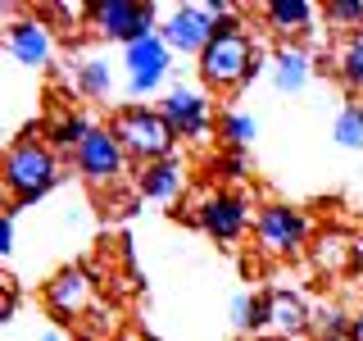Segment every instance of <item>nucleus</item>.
<instances>
[{
    "mask_svg": "<svg viewBox=\"0 0 363 341\" xmlns=\"http://www.w3.org/2000/svg\"><path fill=\"white\" fill-rule=\"evenodd\" d=\"M60 178H64L60 155H55V146H45L37 132H23L5 151V164H0V182H5V196H9L14 210L37 205Z\"/></svg>",
    "mask_w": 363,
    "mask_h": 341,
    "instance_id": "1",
    "label": "nucleus"
},
{
    "mask_svg": "<svg viewBox=\"0 0 363 341\" xmlns=\"http://www.w3.org/2000/svg\"><path fill=\"white\" fill-rule=\"evenodd\" d=\"M113 136L123 141L128 159H136L141 168L159 164V159H173V146H177V132L164 119V109H145V105H128L113 114Z\"/></svg>",
    "mask_w": 363,
    "mask_h": 341,
    "instance_id": "2",
    "label": "nucleus"
},
{
    "mask_svg": "<svg viewBox=\"0 0 363 341\" xmlns=\"http://www.w3.org/2000/svg\"><path fill=\"white\" fill-rule=\"evenodd\" d=\"M255 55H259V45L245 32L241 37H213L209 50L200 55V77L213 91H236L241 82L255 77Z\"/></svg>",
    "mask_w": 363,
    "mask_h": 341,
    "instance_id": "3",
    "label": "nucleus"
},
{
    "mask_svg": "<svg viewBox=\"0 0 363 341\" xmlns=\"http://www.w3.org/2000/svg\"><path fill=\"white\" fill-rule=\"evenodd\" d=\"M73 168L91 187H113V182L128 173V151L113 136V128H91V136L73 151Z\"/></svg>",
    "mask_w": 363,
    "mask_h": 341,
    "instance_id": "4",
    "label": "nucleus"
},
{
    "mask_svg": "<svg viewBox=\"0 0 363 341\" xmlns=\"http://www.w3.org/2000/svg\"><path fill=\"white\" fill-rule=\"evenodd\" d=\"M91 28L105 41H123V45L159 32L155 28V5H141V0H96V5H91Z\"/></svg>",
    "mask_w": 363,
    "mask_h": 341,
    "instance_id": "5",
    "label": "nucleus"
},
{
    "mask_svg": "<svg viewBox=\"0 0 363 341\" xmlns=\"http://www.w3.org/2000/svg\"><path fill=\"white\" fill-rule=\"evenodd\" d=\"M255 242L272 259L295 255V250L309 242V214L295 210V205H268V210H259V219H255Z\"/></svg>",
    "mask_w": 363,
    "mask_h": 341,
    "instance_id": "6",
    "label": "nucleus"
},
{
    "mask_svg": "<svg viewBox=\"0 0 363 341\" xmlns=\"http://www.w3.org/2000/svg\"><path fill=\"white\" fill-rule=\"evenodd\" d=\"M123 64H128V91L132 96H150L168 77V68H173V50H168V41L159 32H150V37L123 45Z\"/></svg>",
    "mask_w": 363,
    "mask_h": 341,
    "instance_id": "7",
    "label": "nucleus"
},
{
    "mask_svg": "<svg viewBox=\"0 0 363 341\" xmlns=\"http://www.w3.org/2000/svg\"><path fill=\"white\" fill-rule=\"evenodd\" d=\"M191 219L204 237H213V242H236V237L250 227V200L236 196V191H209L196 210H191Z\"/></svg>",
    "mask_w": 363,
    "mask_h": 341,
    "instance_id": "8",
    "label": "nucleus"
},
{
    "mask_svg": "<svg viewBox=\"0 0 363 341\" xmlns=\"http://www.w3.org/2000/svg\"><path fill=\"white\" fill-rule=\"evenodd\" d=\"M159 37L177 55H204L213 41V9L209 5H173L159 23Z\"/></svg>",
    "mask_w": 363,
    "mask_h": 341,
    "instance_id": "9",
    "label": "nucleus"
},
{
    "mask_svg": "<svg viewBox=\"0 0 363 341\" xmlns=\"http://www.w3.org/2000/svg\"><path fill=\"white\" fill-rule=\"evenodd\" d=\"M45 305L60 318H82L96 310V282L86 269H60L45 282Z\"/></svg>",
    "mask_w": 363,
    "mask_h": 341,
    "instance_id": "10",
    "label": "nucleus"
},
{
    "mask_svg": "<svg viewBox=\"0 0 363 341\" xmlns=\"http://www.w3.org/2000/svg\"><path fill=\"white\" fill-rule=\"evenodd\" d=\"M5 50L14 55L18 64L28 68H45L55 60V37H50V23H45L41 14L37 18H14L5 28Z\"/></svg>",
    "mask_w": 363,
    "mask_h": 341,
    "instance_id": "11",
    "label": "nucleus"
},
{
    "mask_svg": "<svg viewBox=\"0 0 363 341\" xmlns=\"http://www.w3.org/2000/svg\"><path fill=\"white\" fill-rule=\"evenodd\" d=\"M164 119L173 123V132L177 136H191V141H204L209 136V100L200 96V91H191V87H173L168 91V100H164Z\"/></svg>",
    "mask_w": 363,
    "mask_h": 341,
    "instance_id": "12",
    "label": "nucleus"
},
{
    "mask_svg": "<svg viewBox=\"0 0 363 341\" xmlns=\"http://www.w3.org/2000/svg\"><path fill=\"white\" fill-rule=\"evenodd\" d=\"M268 68H272V87L277 91H304V82H309V73H313V60H309V50L304 45H277V50L268 55Z\"/></svg>",
    "mask_w": 363,
    "mask_h": 341,
    "instance_id": "13",
    "label": "nucleus"
},
{
    "mask_svg": "<svg viewBox=\"0 0 363 341\" xmlns=\"http://www.w3.org/2000/svg\"><path fill=\"white\" fill-rule=\"evenodd\" d=\"M309 323H313V314L295 291H272L268 296V328L277 337H300Z\"/></svg>",
    "mask_w": 363,
    "mask_h": 341,
    "instance_id": "14",
    "label": "nucleus"
},
{
    "mask_svg": "<svg viewBox=\"0 0 363 341\" xmlns=\"http://www.w3.org/2000/svg\"><path fill=\"white\" fill-rule=\"evenodd\" d=\"M182 187H186V178H182L177 159H159V164H145L141 173H136V191H141L145 200H173Z\"/></svg>",
    "mask_w": 363,
    "mask_h": 341,
    "instance_id": "15",
    "label": "nucleus"
},
{
    "mask_svg": "<svg viewBox=\"0 0 363 341\" xmlns=\"http://www.w3.org/2000/svg\"><path fill=\"white\" fill-rule=\"evenodd\" d=\"M313 14L318 9L309 5V0H272V5H264L268 28L281 32V37H304V32L313 28Z\"/></svg>",
    "mask_w": 363,
    "mask_h": 341,
    "instance_id": "16",
    "label": "nucleus"
},
{
    "mask_svg": "<svg viewBox=\"0 0 363 341\" xmlns=\"http://www.w3.org/2000/svg\"><path fill=\"white\" fill-rule=\"evenodd\" d=\"M86 136H91V123L77 109H60L50 123H45V146H55V151H68V155H73Z\"/></svg>",
    "mask_w": 363,
    "mask_h": 341,
    "instance_id": "17",
    "label": "nucleus"
},
{
    "mask_svg": "<svg viewBox=\"0 0 363 341\" xmlns=\"http://www.w3.org/2000/svg\"><path fill=\"white\" fill-rule=\"evenodd\" d=\"M350 259H354V242H350L345 232H318V242H313V264L318 269L336 273V269H345Z\"/></svg>",
    "mask_w": 363,
    "mask_h": 341,
    "instance_id": "18",
    "label": "nucleus"
},
{
    "mask_svg": "<svg viewBox=\"0 0 363 341\" xmlns=\"http://www.w3.org/2000/svg\"><path fill=\"white\" fill-rule=\"evenodd\" d=\"M73 87L82 91V96H91V100H105L109 91H113L109 64H105V60H82V64H73Z\"/></svg>",
    "mask_w": 363,
    "mask_h": 341,
    "instance_id": "19",
    "label": "nucleus"
},
{
    "mask_svg": "<svg viewBox=\"0 0 363 341\" xmlns=\"http://www.w3.org/2000/svg\"><path fill=\"white\" fill-rule=\"evenodd\" d=\"M336 73L350 91H363V32H350L336 55Z\"/></svg>",
    "mask_w": 363,
    "mask_h": 341,
    "instance_id": "20",
    "label": "nucleus"
},
{
    "mask_svg": "<svg viewBox=\"0 0 363 341\" xmlns=\"http://www.w3.org/2000/svg\"><path fill=\"white\" fill-rule=\"evenodd\" d=\"M218 132H223V141L232 146V151H245V146L259 136V119H255V114H241V109H227Z\"/></svg>",
    "mask_w": 363,
    "mask_h": 341,
    "instance_id": "21",
    "label": "nucleus"
},
{
    "mask_svg": "<svg viewBox=\"0 0 363 341\" xmlns=\"http://www.w3.org/2000/svg\"><path fill=\"white\" fill-rule=\"evenodd\" d=\"M336 146H345V151H363V105H345L336 114Z\"/></svg>",
    "mask_w": 363,
    "mask_h": 341,
    "instance_id": "22",
    "label": "nucleus"
},
{
    "mask_svg": "<svg viewBox=\"0 0 363 341\" xmlns=\"http://www.w3.org/2000/svg\"><path fill=\"white\" fill-rule=\"evenodd\" d=\"M232 318H236L241 332H250V328H268V296H236Z\"/></svg>",
    "mask_w": 363,
    "mask_h": 341,
    "instance_id": "23",
    "label": "nucleus"
},
{
    "mask_svg": "<svg viewBox=\"0 0 363 341\" xmlns=\"http://www.w3.org/2000/svg\"><path fill=\"white\" fill-rule=\"evenodd\" d=\"M350 318L345 310H336V305H327L323 314H313V332H318V341H350Z\"/></svg>",
    "mask_w": 363,
    "mask_h": 341,
    "instance_id": "24",
    "label": "nucleus"
},
{
    "mask_svg": "<svg viewBox=\"0 0 363 341\" xmlns=\"http://www.w3.org/2000/svg\"><path fill=\"white\" fill-rule=\"evenodd\" d=\"M323 14H327L332 28H354V32H363V0H327Z\"/></svg>",
    "mask_w": 363,
    "mask_h": 341,
    "instance_id": "25",
    "label": "nucleus"
},
{
    "mask_svg": "<svg viewBox=\"0 0 363 341\" xmlns=\"http://www.w3.org/2000/svg\"><path fill=\"white\" fill-rule=\"evenodd\" d=\"M9 250H14V210L0 219V255H9Z\"/></svg>",
    "mask_w": 363,
    "mask_h": 341,
    "instance_id": "26",
    "label": "nucleus"
},
{
    "mask_svg": "<svg viewBox=\"0 0 363 341\" xmlns=\"http://www.w3.org/2000/svg\"><path fill=\"white\" fill-rule=\"evenodd\" d=\"M223 168H227V178H245V155L241 151H232L223 159Z\"/></svg>",
    "mask_w": 363,
    "mask_h": 341,
    "instance_id": "27",
    "label": "nucleus"
},
{
    "mask_svg": "<svg viewBox=\"0 0 363 341\" xmlns=\"http://www.w3.org/2000/svg\"><path fill=\"white\" fill-rule=\"evenodd\" d=\"M350 341H363V310L354 314V323H350Z\"/></svg>",
    "mask_w": 363,
    "mask_h": 341,
    "instance_id": "28",
    "label": "nucleus"
},
{
    "mask_svg": "<svg viewBox=\"0 0 363 341\" xmlns=\"http://www.w3.org/2000/svg\"><path fill=\"white\" fill-rule=\"evenodd\" d=\"M41 341H64V337H60V332H45V337H41Z\"/></svg>",
    "mask_w": 363,
    "mask_h": 341,
    "instance_id": "29",
    "label": "nucleus"
}]
</instances>
